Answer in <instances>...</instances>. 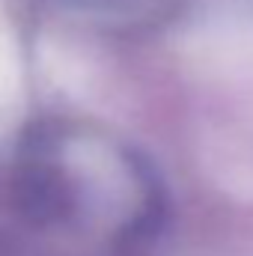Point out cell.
<instances>
[{"instance_id": "1", "label": "cell", "mask_w": 253, "mask_h": 256, "mask_svg": "<svg viewBox=\"0 0 253 256\" xmlns=\"http://www.w3.org/2000/svg\"><path fill=\"white\" fill-rule=\"evenodd\" d=\"M3 191L9 214L27 230L92 250L140 248L164 220L152 164L122 137L78 120L27 128Z\"/></svg>"}, {"instance_id": "2", "label": "cell", "mask_w": 253, "mask_h": 256, "mask_svg": "<svg viewBox=\"0 0 253 256\" xmlns=\"http://www.w3.org/2000/svg\"><path fill=\"white\" fill-rule=\"evenodd\" d=\"M66 12L104 30H149L179 12L185 0H57Z\"/></svg>"}]
</instances>
